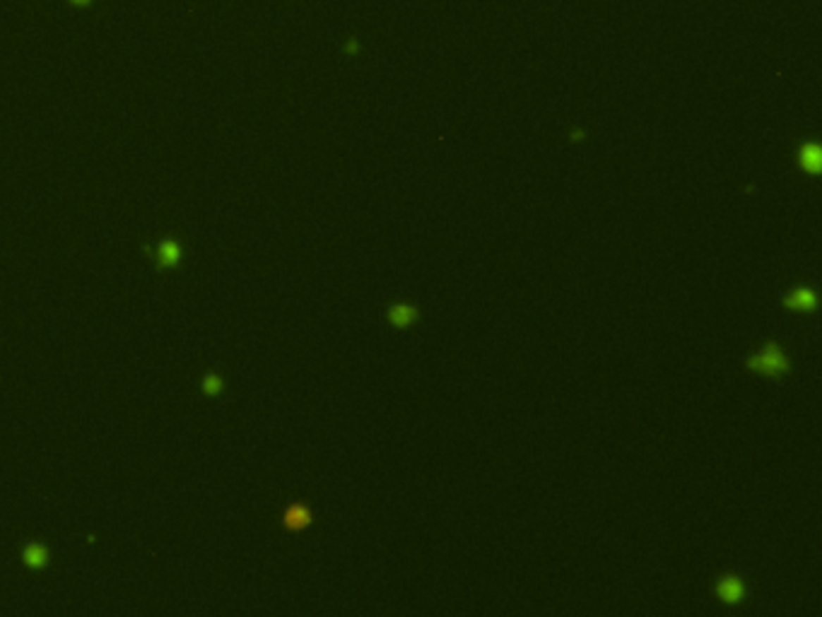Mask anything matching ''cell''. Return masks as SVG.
Returning <instances> with one entry per match:
<instances>
[{
  "mask_svg": "<svg viewBox=\"0 0 822 617\" xmlns=\"http://www.w3.org/2000/svg\"><path fill=\"white\" fill-rule=\"evenodd\" d=\"M747 369L769 379H781L784 374H789V360H786V355L781 353L777 343H767L760 353L747 360Z\"/></svg>",
  "mask_w": 822,
  "mask_h": 617,
  "instance_id": "6da1fadb",
  "label": "cell"
},
{
  "mask_svg": "<svg viewBox=\"0 0 822 617\" xmlns=\"http://www.w3.org/2000/svg\"><path fill=\"white\" fill-rule=\"evenodd\" d=\"M716 596L721 598L723 603L735 605V603H740V601L745 598V584L740 581V576L726 574V576H721V579H718V584H716Z\"/></svg>",
  "mask_w": 822,
  "mask_h": 617,
  "instance_id": "7a4b0ae2",
  "label": "cell"
},
{
  "mask_svg": "<svg viewBox=\"0 0 822 617\" xmlns=\"http://www.w3.org/2000/svg\"><path fill=\"white\" fill-rule=\"evenodd\" d=\"M283 526L287 530H292V533H297V530H304V528L312 526V511H309V506L302 504V501L287 506L285 516H283Z\"/></svg>",
  "mask_w": 822,
  "mask_h": 617,
  "instance_id": "3957f363",
  "label": "cell"
},
{
  "mask_svg": "<svg viewBox=\"0 0 822 617\" xmlns=\"http://www.w3.org/2000/svg\"><path fill=\"white\" fill-rule=\"evenodd\" d=\"M49 559H51L49 547L37 543V540H32V543H27L25 547H22V564H25L27 569H34V572H37V569H44L46 564H49Z\"/></svg>",
  "mask_w": 822,
  "mask_h": 617,
  "instance_id": "277c9868",
  "label": "cell"
},
{
  "mask_svg": "<svg viewBox=\"0 0 822 617\" xmlns=\"http://www.w3.org/2000/svg\"><path fill=\"white\" fill-rule=\"evenodd\" d=\"M798 164H801L803 171H808L810 176H818L822 169V149L818 142H806L801 149H798Z\"/></svg>",
  "mask_w": 822,
  "mask_h": 617,
  "instance_id": "5b68a950",
  "label": "cell"
},
{
  "mask_svg": "<svg viewBox=\"0 0 822 617\" xmlns=\"http://www.w3.org/2000/svg\"><path fill=\"white\" fill-rule=\"evenodd\" d=\"M181 244L176 239H164L162 244L157 246V265L162 270L166 268H176V265L181 263Z\"/></svg>",
  "mask_w": 822,
  "mask_h": 617,
  "instance_id": "8992f818",
  "label": "cell"
},
{
  "mask_svg": "<svg viewBox=\"0 0 822 617\" xmlns=\"http://www.w3.org/2000/svg\"><path fill=\"white\" fill-rule=\"evenodd\" d=\"M784 307H789L791 311H813L818 307V297L810 287H798L784 299Z\"/></svg>",
  "mask_w": 822,
  "mask_h": 617,
  "instance_id": "52a82bcc",
  "label": "cell"
},
{
  "mask_svg": "<svg viewBox=\"0 0 822 617\" xmlns=\"http://www.w3.org/2000/svg\"><path fill=\"white\" fill-rule=\"evenodd\" d=\"M417 319V309L412 304H391L388 309V321L395 328H405L410 326L412 321Z\"/></svg>",
  "mask_w": 822,
  "mask_h": 617,
  "instance_id": "ba28073f",
  "label": "cell"
},
{
  "mask_svg": "<svg viewBox=\"0 0 822 617\" xmlns=\"http://www.w3.org/2000/svg\"><path fill=\"white\" fill-rule=\"evenodd\" d=\"M222 389H224V381L220 377H217V374H208V377L203 379V391H205V396H220L222 393Z\"/></svg>",
  "mask_w": 822,
  "mask_h": 617,
  "instance_id": "9c48e42d",
  "label": "cell"
}]
</instances>
